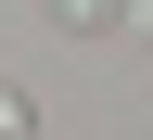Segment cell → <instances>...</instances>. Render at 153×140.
Wrapping results in <instances>:
<instances>
[{
    "instance_id": "1",
    "label": "cell",
    "mask_w": 153,
    "mask_h": 140,
    "mask_svg": "<svg viewBox=\"0 0 153 140\" xmlns=\"http://www.w3.org/2000/svg\"><path fill=\"white\" fill-rule=\"evenodd\" d=\"M102 13L115 0H51V26H76V38H102Z\"/></svg>"
},
{
    "instance_id": "2",
    "label": "cell",
    "mask_w": 153,
    "mask_h": 140,
    "mask_svg": "<svg viewBox=\"0 0 153 140\" xmlns=\"http://www.w3.org/2000/svg\"><path fill=\"white\" fill-rule=\"evenodd\" d=\"M38 127V102H26V89H0V140H26Z\"/></svg>"
}]
</instances>
